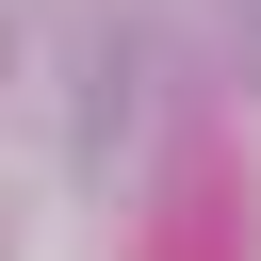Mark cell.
I'll return each instance as SVG.
<instances>
[{
	"mask_svg": "<svg viewBox=\"0 0 261 261\" xmlns=\"http://www.w3.org/2000/svg\"><path fill=\"white\" fill-rule=\"evenodd\" d=\"M228 49H245V82H261V0H228Z\"/></svg>",
	"mask_w": 261,
	"mask_h": 261,
	"instance_id": "cell-1",
	"label": "cell"
}]
</instances>
